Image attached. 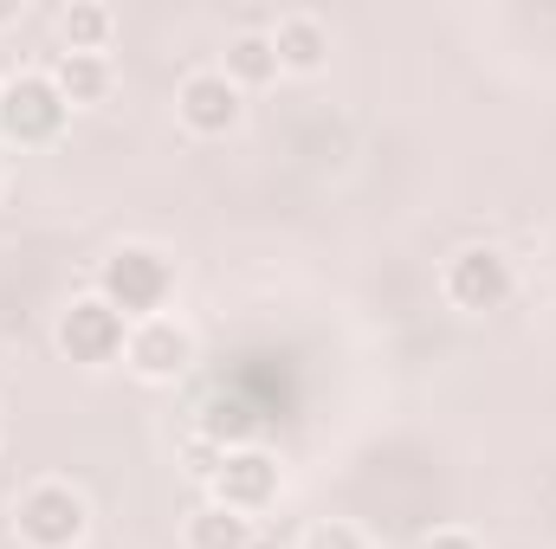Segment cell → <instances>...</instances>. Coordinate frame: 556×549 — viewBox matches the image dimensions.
I'll return each mask as SVG.
<instances>
[{"instance_id": "12", "label": "cell", "mask_w": 556, "mask_h": 549, "mask_svg": "<svg viewBox=\"0 0 556 549\" xmlns=\"http://www.w3.org/2000/svg\"><path fill=\"white\" fill-rule=\"evenodd\" d=\"M188 549H253V518H240L227 505H201L188 518Z\"/></svg>"}, {"instance_id": "4", "label": "cell", "mask_w": 556, "mask_h": 549, "mask_svg": "<svg viewBox=\"0 0 556 549\" xmlns=\"http://www.w3.org/2000/svg\"><path fill=\"white\" fill-rule=\"evenodd\" d=\"M440 291H446L453 310L485 317V310H505V304H511L518 272H511V259H505L498 246H459V253L446 259V272H440Z\"/></svg>"}, {"instance_id": "1", "label": "cell", "mask_w": 556, "mask_h": 549, "mask_svg": "<svg viewBox=\"0 0 556 549\" xmlns=\"http://www.w3.org/2000/svg\"><path fill=\"white\" fill-rule=\"evenodd\" d=\"M98 297L124 317V323H149L162 317V304L175 297V259L162 246H117L98 266Z\"/></svg>"}, {"instance_id": "7", "label": "cell", "mask_w": 556, "mask_h": 549, "mask_svg": "<svg viewBox=\"0 0 556 549\" xmlns=\"http://www.w3.org/2000/svg\"><path fill=\"white\" fill-rule=\"evenodd\" d=\"M175 117H181L194 137H227V130H240V117H247V91H240L220 65L188 72L181 91H175Z\"/></svg>"}, {"instance_id": "6", "label": "cell", "mask_w": 556, "mask_h": 549, "mask_svg": "<svg viewBox=\"0 0 556 549\" xmlns=\"http://www.w3.org/2000/svg\"><path fill=\"white\" fill-rule=\"evenodd\" d=\"M124 343H130V323L91 291V297H78V304H65V317H59V349L72 356V362H85V369H104V362H117L124 356Z\"/></svg>"}, {"instance_id": "9", "label": "cell", "mask_w": 556, "mask_h": 549, "mask_svg": "<svg viewBox=\"0 0 556 549\" xmlns=\"http://www.w3.org/2000/svg\"><path fill=\"white\" fill-rule=\"evenodd\" d=\"M273 52H278V72H324L330 59V26L317 13H285L273 26Z\"/></svg>"}, {"instance_id": "15", "label": "cell", "mask_w": 556, "mask_h": 549, "mask_svg": "<svg viewBox=\"0 0 556 549\" xmlns=\"http://www.w3.org/2000/svg\"><path fill=\"white\" fill-rule=\"evenodd\" d=\"M420 549H479V537H466V531H433V537H420Z\"/></svg>"}, {"instance_id": "8", "label": "cell", "mask_w": 556, "mask_h": 549, "mask_svg": "<svg viewBox=\"0 0 556 549\" xmlns=\"http://www.w3.org/2000/svg\"><path fill=\"white\" fill-rule=\"evenodd\" d=\"M124 362L137 369L142 382H175V375H188V362H194V336H188L175 317H149V323H130Z\"/></svg>"}, {"instance_id": "14", "label": "cell", "mask_w": 556, "mask_h": 549, "mask_svg": "<svg viewBox=\"0 0 556 549\" xmlns=\"http://www.w3.org/2000/svg\"><path fill=\"white\" fill-rule=\"evenodd\" d=\"M304 549H363V537H356L350 524H317V531L304 537Z\"/></svg>"}, {"instance_id": "13", "label": "cell", "mask_w": 556, "mask_h": 549, "mask_svg": "<svg viewBox=\"0 0 556 549\" xmlns=\"http://www.w3.org/2000/svg\"><path fill=\"white\" fill-rule=\"evenodd\" d=\"M59 33H65V52H104V46H111V33H117V20H111V7L78 0V7H65V13H59Z\"/></svg>"}, {"instance_id": "10", "label": "cell", "mask_w": 556, "mask_h": 549, "mask_svg": "<svg viewBox=\"0 0 556 549\" xmlns=\"http://www.w3.org/2000/svg\"><path fill=\"white\" fill-rule=\"evenodd\" d=\"M52 85H59L65 104H104V91H111V59H104V52H59Z\"/></svg>"}, {"instance_id": "3", "label": "cell", "mask_w": 556, "mask_h": 549, "mask_svg": "<svg viewBox=\"0 0 556 549\" xmlns=\"http://www.w3.org/2000/svg\"><path fill=\"white\" fill-rule=\"evenodd\" d=\"M65 117H72V104L59 98L52 72H20V78L0 85V137L7 142L39 149V142H52L65 130Z\"/></svg>"}, {"instance_id": "11", "label": "cell", "mask_w": 556, "mask_h": 549, "mask_svg": "<svg viewBox=\"0 0 556 549\" xmlns=\"http://www.w3.org/2000/svg\"><path fill=\"white\" fill-rule=\"evenodd\" d=\"M220 72H227L240 91H260V85H273V78H278L273 33H233V39H227V59H220Z\"/></svg>"}, {"instance_id": "16", "label": "cell", "mask_w": 556, "mask_h": 549, "mask_svg": "<svg viewBox=\"0 0 556 549\" xmlns=\"http://www.w3.org/2000/svg\"><path fill=\"white\" fill-rule=\"evenodd\" d=\"M20 20V0H0V26H13Z\"/></svg>"}, {"instance_id": "2", "label": "cell", "mask_w": 556, "mask_h": 549, "mask_svg": "<svg viewBox=\"0 0 556 549\" xmlns=\"http://www.w3.org/2000/svg\"><path fill=\"white\" fill-rule=\"evenodd\" d=\"M13 531H20V544L26 549H78L85 544V531H91V505H85L72 485L46 478V485L20 491V505H13Z\"/></svg>"}, {"instance_id": "5", "label": "cell", "mask_w": 556, "mask_h": 549, "mask_svg": "<svg viewBox=\"0 0 556 549\" xmlns=\"http://www.w3.org/2000/svg\"><path fill=\"white\" fill-rule=\"evenodd\" d=\"M207 485H214V505H227V511H240V518H260V511L278 505L285 472H278V459L266 446H227Z\"/></svg>"}]
</instances>
